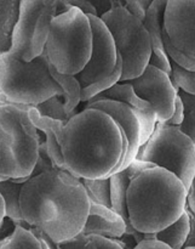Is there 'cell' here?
Returning a JSON list of instances; mask_svg holds the SVG:
<instances>
[{"label": "cell", "mask_w": 195, "mask_h": 249, "mask_svg": "<svg viewBox=\"0 0 195 249\" xmlns=\"http://www.w3.org/2000/svg\"><path fill=\"white\" fill-rule=\"evenodd\" d=\"M137 160L176 175L188 192L195 175V145L176 126L158 123L149 140L138 151Z\"/></svg>", "instance_id": "8"}, {"label": "cell", "mask_w": 195, "mask_h": 249, "mask_svg": "<svg viewBox=\"0 0 195 249\" xmlns=\"http://www.w3.org/2000/svg\"><path fill=\"white\" fill-rule=\"evenodd\" d=\"M4 105H6V104H5V102H2V101H0V107L4 106Z\"/></svg>", "instance_id": "40"}, {"label": "cell", "mask_w": 195, "mask_h": 249, "mask_svg": "<svg viewBox=\"0 0 195 249\" xmlns=\"http://www.w3.org/2000/svg\"><path fill=\"white\" fill-rule=\"evenodd\" d=\"M183 249H195V247H184Z\"/></svg>", "instance_id": "41"}, {"label": "cell", "mask_w": 195, "mask_h": 249, "mask_svg": "<svg viewBox=\"0 0 195 249\" xmlns=\"http://www.w3.org/2000/svg\"><path fill=\"white\" fill-rule=\"evenodd\" d=\"M92 53V29L89 17L77 7L58 15L51 21L45 53L58 73L78 75Z\"/></svg>", "instance_id": "5"}, {"label": "cell", "mask_w": 195, "mask_h": 249, "mask_svg": "<svg viewBox=\"0 0 195 249\" xmlns=\"http://www.w3.org/2000/svg\"><path fill=\"white\" fill-rule=\"evenodd\" d=\"M187 212H188L189 219H191V231H189L188 240H187L184 247H195V216L188 208H187Z\"/></svg>", "instance_id": "38"}, {"label": "cell", "mask_w": 195, "mask_h": 249, "mask_svg": "<svg viewBox=\"0 0 195 249\" xmlns=\"http://www.w3.org/2000/svg\"><path fill=\"white\" fill-rule=\"evenodd\" d=\"M187 208L194 214L195 216V175L192 181L191 187H189L188 192H187Z\"/></svg>", "instance_id": "37"}, {"label": "cell", "mask_w": 195, "mask_h": 249, "mask_svg": "<svg viewBox=\"0 0 195 249\" xmlns=\"http://www.w3.org/2000/svg\"><path fill=\"white\" fill-rule=\"evenodd\" d=\"M167 0H153L149 9L147 10L146 19L143 22L146 29L149 33L152 41V51H162L166 53L164 48V36H162V26H164V12L166 9Z\"/></svg>", "instance_id": "17"}, {"label": "cell", "mask_w": 195, "mask_h": 249, "mask_svg": "<svg viewBox=\"0 0 195 249\" xmlns=\"http://www.w3.org/2000/svg\"><path fill=\"white\" fill-rule=\"evenodd\" d=\"M65 0H21L9 53L32 62L45 51L51 21L70 9Z\"/></svg>", "instance_id": "7"}, {"label": "cell", "mask_w": 195, "mask_h": 249, "mask_svg": "<svg viewBox=\"0 0 195 249\" xmlns=\"http://www.w3.org/2000/svg\"><path fill=\"white\" fill-rule=\"evenodd\" d=\"M19 208L29 228L60 245L81 233L90 199L80 179L53 169L31 178L22 186Z\"/></svg>", "instance_id": "1"}, {"label": "cell", "mask_w": 195, "mask_h": 249, "mask_svg": "<svg viewBox=\"0 0 195 249\" xmlns=\"http://www.w3.org/2000/svg\"><path fill=\"white\" fill-rule=\"evenodd\" d=\"M89 108L99 109V111L111 116L126 135L129 150L125 162H124L123 167H121V170H124L137 158L138 151L141 148V131L137 116H136L135 112L128 105L123 104V102L112 101V100H99V101L87 102V104L84 105V108L82 109Z\"/></svg>", "instance_id": "14"}, {"label": "cell", "mask_w": 195, "mask_h": 249, "mask_svg": "<svg viewBox=\"0 0 195 249\" xmlns=\"http://www.w3.org/2000/svg\"><path fill=\"white\" fill-rule=\"evenodd\" d=\"M28 116L32 123L36 128V130H40L45 135L46 150H48L49 157L52 160L53 165L60 170L65 169V162H63L62 152H61L60 140L62 138L63 129L67 122L57 121V119L44 117L36 111L35 107H29Z\"/></svg>", "instance_id": "16"}, {"label": "cell", "mask_w": 195, "mask_h": 249, "mask_svg": "<svg viewBox=\"0 0 195 249\" xmlns=\"http://www.w3.org/2000/svg\"><path fill=\"white\" fill-rule=\"evenodd\" d=\"M65 172L77 179H104L121 170L128 156L126 135L99 109H82L70 117L60 140Z\"/></svg>", "instance_id": "2"}, {"label": "cell", "mask_w": 195, "mask_h": 249, "mask_svg": "<svg viewBox=\"0 0 195 249\" xmlns=\"http://www.w3.org/2000/svg\"><path fill=\"white\" fill-rule=\"evenodd\" d=\"M189 231H191V219L186 209V213L176 223L170 225L165 230L155 233V240L165 243L172 249H183L188 240Z\"/></svg>", "instance_id": "21"}, {"label": "cell", "mask_w": 195, "mask_h": 249, "mask_svg": "<svg viewBox=\"0 0 195 249\" xmlns=\"http://www.w3.org/2000/svg\"><path fill=\"white\" fill-rule=\"evenodd\" d=\"M35 108L44 117L65 122H68V119H69V117L67 116L65 111V106H63V96H58L57 95V96L51 97L50 100L39 105Z\"/></svg>", "instance_id": "28"}, {"label": "cell", "mask_w": 195, "mask_h": 249, "mask_svg": "<svg viewBox=\"0 0 195 249\" xmlns=\"http://www.w3.org/2000/svg\"><path fill=\"white\" fill-rule=\"evenodd\" d=\"M19 1H0V55L9 53L12 45V34L18 18Z\"/></svg>", "instance_id": "18"}, {"label": "cell", "mask_w": 195, "mask_h": 249, "mask_svg": "<svg viewBox=\"0 0 195 249\" xmlns=\"http://www.w3.org/2000/svg\"><path fill=\"white\" fill-rule=\"evenodd\" d=\"M152 1L153 0H128L124 1V6L133 17L140 19L141 22H145L147 10L149 9Z\"/></svg>", "instance_id": "31"}, {"label": "cell", "mask_w": 195, "mask_h": 249, "mask_svg": "<svg viewBox=\"0 0 195 249\" xmlns=\"http://www.w3.org/2000/svg\"><path fill=\"white\" fill-rule=\"evenodd\" d=\"M0 249H43V247L31 229L14 225V231L0 240Z\"/></svg>", "instance_id": "22"}, {"label": "cell", "mask_w": 195, "mask_h": 249, "mask_svg": "<svg viewBox=\"0 0 195 249\" xmlns=\"http://www.w3.org/2000/svg\"><path fill=\"white\" fill-rule=\"evenodd\" d=\"M128 83L137 96L152 105L158 123H165L171 118L179 90L174 87L167 73L148 65L140 77Z\"/></svg>", "instance_id": "11"}, {"label": "cell", "mask_w": 195, "mask_h": 249, "mask_svg": "<svg viewBox=\"0 0 195 249\" xmlns=\"http://www.w3.org/2000/svg\"><path fill=\"white\" fill-rule=\"evenodd\" d=\"M109 10L99 16L115 43L116 51L123 60L120 83L130 82L140 77L152 56V41L143 22L133 17L124 6V2L112 0Z\"/></svg>", "instance_id": "6"}, {"label": "cell", "mask_w": 195, "mask_h": 249, "mask_svg": "<svg viewBox=\"0 0 195 249\" xmlns=\"http://www.w3.org/2000/svg\"><path fill=\"white\" fill-rule=\"evenodd\" d=\"M126 202L131 226L141 233H158L186 213L187 191L176 175L153 167L131 180Z\"/></svg>", "instance_id": "3"}, {"label": "cell", "mask_w": 195, "mask_h": 249, "mask_svg": "<svg viewBox=\"0 0 195 249\" xmlns=\"http://www.w3.org/2000/svg\"><path fill=\"white\" fill-rule=\"evenodd\" d=\"M80 181H81L85 190H86L90 202L101 204V206L107 207V208H112L111 181H109V178L94 180L81 179Z\"/></svg>", "instance_id": "24"}, {"label": "cell", "mask_w": 195, "mask_h": 249, "mask_svg": "<svg viewBox=\"0 0 195 249\" xmlns=\"http://www.w3.org/2000/svg\"><path fill=\"white\" fill-rule=\"evenodd\" d=\"M70 6H74L79 9L80 11L84 12L85 15H94V16L98 17V10L95 6L92 1H87V0H68Z\"/></svg>", "instance_id": "35"}, {"label": "cell", "mask_w": 195, "mask_h": 249, "mask_svg": "<svg viewBox=\"0 0 195 249\" xmlns=\"http://www.w3.org/2000/svg\"><path fill=\"white\" fill-rule=\"evenodd\" d=\"M57 95L63 96V91L51 75L45 51L32 62H23L10 53L0 55V101L38 107Z\"/></svg>", "instance_id": "4"}, {"label": "cell", "mask_w": 195, "mask_h": 249, "mask_svg": "<svg viewBox=\"0 0 195 249\" xmlns=\"http://www.w3.org/2000/svg\"><path fill=\"white\" fill-rule=\"evenodd\" d=\"M184 118V107L183 104H182L181 99L179 96L176 97V101H175V109H174V113H172L171 118L169 121H166L165 123H160V124H164V125H169V126H179L181 125L182 122H183Z\"/></svg>", "instance_id": "33"}, {"label": "cell", "mask_w": 195, "mask_h": 249, "mask_svg": "<svg viewBox=\"0 0 195 249\" xmlns=\"http://www.w3.org/2000/svg\"><path fill=\"white\" fill-rule=\"evenodd\" d=\"M29 107L4 105L0 107V124L11 135L16 150L18 179H31L36 164L40 135L28 116Z\"/></svg>", "instance_id": "9"}, {"label": "cell", "mask_w": 195, "mask_h": 249, "mask_svg": "<svg viewBox=\"0 0 195 249\" xmlns=\"http://www.w3.org/2000/svg\"><path fill=\"white\" fill-rule=\"evenodd\" d=\"M23 185L16 184L12 180L0 181V195L5 203V215L11 220L15 226H22V228L31 229L23 220L19 208V195Z\"/></svg>", "instance_id": "19"}, {"label": "cell", "mask_w": 195, "mask_h": 249, "mask_svg": "<svg viewBox=\"0 0 195 249\" xmlns=\"http://www.w3.org/2000/svg\"><path fill=\"white\" fill-rule=\"evenodd\" d=\"M133 249H172L165 243L157 240H145L135 246Z\"/></svg>", "instance_id": "36"}, {"label": "cell", "mask_w": 195, "mask_h": 249, "mask_svg": "<svg viewBox=\"0 0 195 249\" xmlns=\"http://www.w3.org/2000/svg\"><path fill=\"white\" fill-rule=\"evenodd\" d=\"M149 65L153 66V67L159 68V70H162V72L171 75V72H172L171 61H170L169 56H167L166 53H162V51H152Z\"/></svg>", "instance_id": "32"}, {"label": "cell", "mask_w": 195, "mask_h": 249, "mask_svg": "<svg viewBox=\"0 0 195 249\" xmlns=\"http://www.w3.org/2000/svg\"><path fill=\"white\" fill-rule=\"evenodd\" d=\"M177 96L181 99L184 107V118L181 125L177 126L179 130L186 134L195 145V95L179 90Z\"/></svg>", "instance_id": "26"}, {"label": "cell", "mask_w": 195, "mask_h": 249, "mask_svg": "<svg viewBox=\"0 0 195 249\" xmlns=\"http://www.w3.org/2000/svg\"><path fill=\"white\" fill-rule=\"evenodd\" d=\"M121 74H123V60H121V56L118 53V61H116V66L114 68V71L112 72L111 75L103 78L99 82L94 83V84H90L87 87L81 88V94H80V101L86 104V102L91 101L92 99H95L98 95L103 94L104 91L109 90L111 88H113L114 85L120 83Z\"/></svg>", "instance_id": "23"}, {"label": "cell", "mask_w": 195, "mask_h": 249, "mask_svg": "<svg viewBox=\"0 0 195 249\" xmlns=\"http://www.w3.org/2000/svg\"><path fill=\"white\" fill-rule=\"evenodd\" d=\"M5 218H6V215H5V203H4V199H2L1 195H0V228H1Z\"/></svg>", "instance_id": "39"}, {"label": "cell", "mask_w": 195, "mask_h": 249, "mask_svg": "<svg viewBox=\"0 0 195 249\" xmlns=\"http://www.w3.org/2000/svg\"><path fill=\"white\" fill-rule=\"evenodd\" d=\"M57 169V168L53 165L52 160L49 157L48 150H46V143L45 141H41L40 146H39V156L38 160H36V164L34 167L33 173L31 174V178L36 177V175H40L45 172H50V170Z\"/></svg>", "instance_id": "30"}, {"label": "cell", "mask_w": 195, "mask_h": 249, "mask_svg": "<svg viewBox=\"0 0 195 249\" xmlns=\"http://www.w3.org/2000/svg\"><path fill=\"white\" fill-rule=\"evenodd\" d=\"M99 100H112V101L123 102V104L128 105L135 112L138 118L141 131V147L149 140V138L153 135L155 128H157V114H155L154 108L149 102L145 101L136 95L135 90L131 87L130 83H118L113 88H111L89 102L99 101Z\"/></svg>", "instance_id": "13"}, {"label": "cell", "mask_w": 195, "mask_h": 249, "mask_svg": "<svg viewBox=\"0 0 195 249\" xmlns=\"http://www.w3.org/2000/svg\"><path fill=\"white\" fill-rule=\"evenodd\" d=\"M162 36H164V48L166 51L167 56H169L170 61L174 62L175 65H177L179 67L183 68V70L188 71V72H195V60L194 58L188 57L184 53H182L181 51L177 50L171 43H170L169 38L165 34L164 29H162Z\"/></svg>", "instance_id": "29"}, {"label": "cell", "mask_w": 195, "mask_h": 249, "mask_svg": "<svg viewBox=\"0 0 195 249\" xmlns=\"http://www.w3.org/2000/svg\"><path fill=\"white\" fill-rule=\"evenodd\" d=\"M162 29L177 50L195 60V0H167Z\"/></svg>", "instance_id": "12"}, {"label": "cell", "mask_w": 195, "mask_h": 249, "mask_svg": "<svg viewBox=\"0 0 195 249\" xmlns=\"http://www.w3.org/2000/svg\"><path fill=\"white\" fill-rule=\"evenodd\" d=\"M32 232L39 238L41 243V247L43 249H97L95 243L92 242L91 238L89 236H85L82 233H79L77 237L72 238V240L67 241V242L60 243V245H56L49 237H46L43 232H40L36 229L31 228Z\"/></svg>", "instance_id": "25"}, {"label": "cell", "mask_w": 195, "mask_h": 249, "mask_svg": "<svg viewBox=\"0 0 195 249\" xmlns=\"http://www.w3.org/2000/svg\"><path fill=\"white\" fill-rule=\"evenodd\" d=\"M171 68L172 72L170 77H171L174 87L187 94L195 95V72H188L175 65L174 62H171Z\"/></svg>", "instance_id": "27"}, {"label": "cell", "mask_w": 195, "mask_h": 249, "mask_svg": "<svg viewBox=\"0 0 195 249\" xmlns=\"http://www.w3.org/2000/svg\"><path fill=\"white\" fill-rule=\"evenodd\" d=\"M50 73L55 82L61 87L63 91V106L67 116H74V111L80 101V94H81V85L78 82L75 75H65L58 73L52 66L50 65Z\"/></svg>", "instance_id": "20"}, {"label": "cell", "mask_w": 195, "mask_h": 249, "mask_svg": "<svg viewBox=\"0 0 195 249\" xmlns=\"http://www.w3.org/2000/svg\"><path fill=\"white\" fill-rule=\"evenodd\" d=\"M81 233L89 237L98 236L109 240H120L126 233V224L112 208L90 202L89 216Z\"/></svg>", "instance_id": "15"}, {"label": "cell", "mask_w": 195, "mask_h": 249, "mask_svg": "<svg viewBox=\"0 0 195 249\" xmlns=\"http://www.w3.org/2000/svg\"><path fill=\"white\" fill-rule=\"evenodd\" d=\"M92 29V53L84 70L75 75L81 88L112 74L118 61V51L111 32L99 17L86 15Z\"/></svg>", "instance_id": "10"}, {"label": "cell", "mask_w": 195, "mask_h": 249, "mask_svg": "<svg viewBox=\"0 0 195 249\" xmlns=\"http://www.w3.org/2000/svg\"><path fill=\"white\" fill-rule=\"evenodd\" d=\"M90 238L97 249H125L119 240H109V238L98 237V236H91Z\"/></svg>", "instance_id": "34"}]
</instances>
